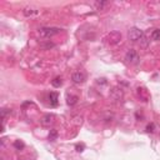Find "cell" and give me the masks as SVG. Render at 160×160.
Returning <instances> with one entry per match:
<instances>
[{
	"mask_svg": "<svg viewBox=\"0 0 160 160\" xmlns=\"http://www.w3.org/2000/svg\"><path fill=\"white\" fill-rule=\"evenodd\" d=\"M59 33H60L59 28H41V29H39V35L41 38H45V39L53 38V36L58 35Z\"/></svg>",
	"mask_w": 160,
	"mask_h": 160,
	"instance_id": "cell-1",
	"label": "cell"
},
{
	"mask_svg": "<svg viewBox=\"0 0 160 160\" xmlns=\"http://www.w3.org/2000/svg\"><path fill=\"white\" fill-rule=\"evenodd\" d=\"M128 38H129V40H131V41H139L144 38V31L138 29V28H131L129 30V33H128Z\"/></svg>",
	"mask_w": 160,
	"mask_h": 160,
	"instance_id": "cell-2",
	"label": "cell"
},
{
	"mask_svg": "<svg viewBox=\"0 0 160 160\" xmlns=\"http://www.w3.org/2000/svg\"><path fill=\"white\" fill-rule=\"evenodd\" d=\"M125 60L129 64H136L139 60V54L136 53V50H134V49L128 50V53L125 54Z\"/></svg>",
	"mask_w": 160,
	"mask_h": 160,
	"instance_id": "cell-3",
	"label": "cell"
},
{
	"mask_svg": "<svg viewBox=\"0 0 160 160\" xmlns=\"http://www.w3.org/2000/svg\"><path fill=\"white\" fill-rule=\"evenodd\" d=\"M121 40V34L119 31H113L106 36V41L109 44H118Z\"/></svg>",
	"mask_w": 160,
	"mask_h": 160,
	"instance_id": "cell-4",
	"label": "cell"
},
{
	"mask_svg": "<svg viewBox=\"0 0 160 160\" xmlns=\"http://www.w3.org/2000/svg\"><path fill=\"white\" fill-rule=\"evenodd\" d=\"M86 79V75L83 73V72H75L72 75V80L75 83V84H83Z\"/></svg>",
	"mask_w": 160,
	"mask_h": 160,
	"instance_id": "cell-5",
	"label": "cell"
},
{
	"mask_svg": "<svg viewBox=\"0 0 160 160\" xmlns=\"http://www.w3.org/2000/svg\"><path fill=\"white\" fill-rule=\"evenodd\" d=\"M53 121H54V115L53 114H46V115H44V116L41 118V124L44 126H49Z\"/></svg>",
	"mask_w": 160,
	"mask_h": 160,
	"instance_id": "cell-6",
	"label": "cell"
},
{
	"mask_svg": "<svg viewBox=\"0 0 160 160\" xmlns=\"http://www.w3.org/2000/svg\"><path fill=\"white\" fill-rule=\"evenodd\" d=\"M23 13H24L25 16H33V15H36L38 13H39V10L33 9V8H24Z\"/></svg>",
	"mask_w": 160,
	"mask_h": 160,
	"instance_id": "cell-7",
	"label": "cell"
},
{
	"mask_svg": "<svg viewBox=\"0 0 160 160\" xmlns=\"http://www.w3.org/2000/svg\"><path fill=\"white\" fill-rule=\"evenodd\" d=\"M58 99H59V95L56 93H50L49 94V100H50V104L53 106H56L58 105Z\"/></svg>",
	"mask_w": 160,
	"mask_h": 160,
	"instance_id": "cell-8",
	"label": "cell"
},
{
	"mask_svg": "<svg viewBox=\"0 0 160 160\" xmlns=\"http://www.w3.org/2000/svg\"><path fill=\"white\" fill-rule=\"evenodd\" d=\"M76 101H78V97H75V95H68V97H66L68 105H75Z\"/></svg>",
	"mask_w": 160,
	"mask_h": 160,
	"instance_id": "cell-9",
	"label": "cell"
},
{
	"mask_svg": "<svg viewBox=\"0 0 160 160\" xmlns=\"http://www.w3.org/2000/svg\"><path fill=\"white\" fill-rule=\"evenodd\" d=\"M63 84V79L60 78V76H56V78H54V80L52 81V85L54 88H60Z\"/></svg>",
	"mask_w": 160,
	"mask_h": 160,
	"instance_id": "cell-10",
	"label": "cell"
},
{
	"mask_svg": "<svg viewBox=\"0 0 160 160\" xmlns=\"http://www.w3.org/2000/svg\"><path fill=\"white\" fill-rule=\"evenodd\" d=\"M151 39L153 40H160V29H154V30H153Z\"/></svg>",
	"mask_w": 160,
	"mask_h": 160,
	"instance_id": "cell-11",
	"label": "cell"
},
{
	"mask_svg": "<svg viewBox=\"0 0 160 160\" xmlns=\"http://www.w3.org/2000/svg\"><path fill=\"white\" fill-rule=\"evenodd\" d=\"M56 138H58V131H56L55 129L50 130V133H49V139H50V140H55Z\"/></svg>",
	"mask_w": 160,
	"mask_h": 160,
	"instance_id": "cell-12",
	"label": "cell"
},
{
	"mask_svg": "<svg viewBox=\"0 0 160 160\" xmlns=\"http://www.w3.org/2000/svg\"><path fill=\"white\" fill-rule=\"evenodd\" d=\"M14 146H15L16 149L20 150V149H23V148H24V143H23V142H20V140H16V142L14 143Z\"/></svg>",
	"mask_w": 160,
	"mask_h": 160,
	"instance_id": "cell-13",
	"label": "cell"
},
{
	"mask_svg": "<svg viewBox=\"0 0 160 160\" xmlns=\"http://www.w3.org/2000/svg\"><path fill=\"white\" fill-rule=\"evenodd\" d=\"M146 131H149V133H153L154 131V124H148V126H146Z\"/></svg>",
	"mask_w": 160,
	"mask_h": 160,
	"instance_id": "cell-14",
	"label": "cell"
},
{
	"mask_svg": "<svg viewBox=\"0 0 160 160\" xmlns=\"http://www.w3.org/2000/svg\"><path fill=\"white\" fill-rule=\"evenodd\" d=\"M106 4H108V3H105V1H103V3H95V5H97V8H98V9L104 8V6H105Z\"/></svg>",
	"mask_w": 160,
	"mask_h": 160,
	"instance_id": "cell-15",
	"label": "cell"
},
{
	"mask_svg": "<svg viewBox=\"0 0 160 160\" xmlns=\"http://www.w3.org/2000/svg\"><path fill=\"white\" fill-rule=\"evenodd\" d=\"M83 149H84V145H76V151H79V153H81L83 151Z\"/></svg>",
	"mask_w": 160,
	"mask_h": 160,
	"instance_id": "cell-16",
	"label": "cell"
}]
</instances>
